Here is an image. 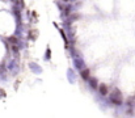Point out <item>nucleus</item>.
<instances>
[{
  "label": "nucleus",
  "instance_id": "3",
  "mask_svg": "<svg viewBox=\"0 0 135 118\" xmlns=\"http://www.w3.org/2000/svg\"><path fill=\"white\" fill-rule=\"evenodd\" d=\"M83 78H88V71H84V72H83Z\"/></svg>",
  "mask_w": 135,
  "mask_h": 118
},
{
  "label": "nucleus",
  "instance_id": "1",
  "mask_svg": "<svg viewBox=\"0 0 135 118\" xmlns=\"http://www.w3.org/2000/svg\"><path fill=\"white\" fill-rule=\"evenodd\" d=\"M118 96H119V92L115 89V91H114V97H112V98H113V101H114L115 104H119V102H121V100L118 98Z\"/></svg>",
  "mask_w": 135,
  "mask_h": 118
},
{
  "label": "nucleus",
  "instance_id": "2",
  "mask_svg": "<svg viewBox=\"0 0 135 118\" xmlns=\"http://www.w3.org/2000/svg\"><path fill=\"white\" fill-rule=\"evenodd\" d=\"M100 92H101L102 95H106L108 88H106V85H105V84H101V85H100Z\"/></svg>",
  "mask_w": 135,
  "mask_h": 118
}]
</instances>
